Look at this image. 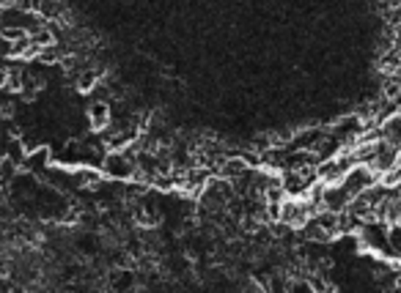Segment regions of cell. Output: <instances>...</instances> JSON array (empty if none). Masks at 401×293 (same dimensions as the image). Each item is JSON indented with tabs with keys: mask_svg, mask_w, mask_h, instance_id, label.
<instances>
[{
	"mask_svg": "<svg viewBox=\"0 0 401 293\" xmlns=\"http://www.w3.org/2000/svg\"><path fill=\"white\" fill-rule=\"evenodd\" d=\"M80 184H82V187H91V189H96V187L102 184V176H99L96 170H88V167H82V170H80Z\"/></svg>",
	"mask_w": 401,
	"mask_h": 293,
	"instance_id": "6",
	"label": "cell"
},
{
	"mask_svg": "<svg viewBox=\"0 0 401 293\" xmlns=\"http://www.w3.org/2000/svg\"><path fill=\"white\" fill-rule=\"evenodd\" d=\"M102 173L110 176V178H118V181H130V178H135L138 167H135V159L127 151H110L102 159Z\"/></svg>",
	"mask_w": 401,
	"mask_h": 293,
	"instance_id": "1",
	"label": "cell"
},
{
	"mask_svg": "<svg viewBox=\"0 0 401 293\" xmlns=\"http://www.w3.org/2000/svg\"><path fill=\"white\" fill-rule=\"evenodd\" d=\"M377 184H380V176H377L368 164H355V167L344 176V181H341V187L346 189L349 198H357L360 192H366V189H371V187H377Z\"/></svg>",
	"mask_w": 401,
	"mask_h": 293,
	"instance_id": "2",
	"label": "cell"
},
{
	"mask_svg": "<svg viewBox=\"0 0 401 293\" xmlns=\"http://www.w3.org/2000/svg\"><path fill=\"white\" fill-rule=\"evenodd\" d=\"M380 132H382V140L396 146L401 151V113H393L388 115L382 124H380Z\"/></svg>",
	"mask_w": 401,
	"mask_h": 293,
	"instance_id": "4",
	"label": "cell"
},
{
	"mask_svg": "<svg viewBox=\"0 0 401 293\" xmlns=\"http://www.w3.org/2000/svg\"><path fill=\"white\" fill-rule=\"evenodd\" d=\"M88 124L93 132H105L113 124V110H110L107 99H96L88 104Z\"/></svg>",
	"mask_w": 401,
	"mask_h": 293,
	"instance_id": "3",
	"label": "cell"
},
{
	"mask_svg": "<svg viewBox=\"0 0 401 293\" xmlns=\"http://www.w3.org/2000/svg\"><path fill=\"white\" fill-rule=\"evenodd\" d=\"M64 58H66V50H64V47L55 41V44H50V47H42L36 61H39V64H47V66H53V64H61Z\"/></svg>",
	"mask_w": 401,
	"mask_h": 293,
	"instance_id": "5",
	"label": "cell"
}]
</instances>
